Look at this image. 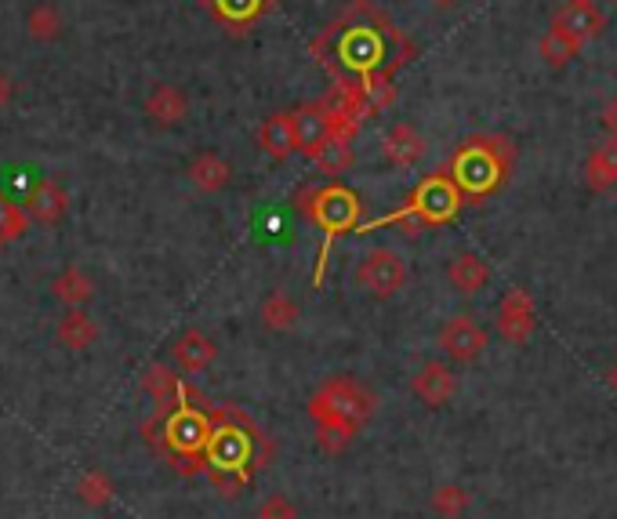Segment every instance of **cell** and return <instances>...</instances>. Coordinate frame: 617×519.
Here are the masks:
<instances>
[{
	"label": "cell",
	"instance_id": "8992f818",
	"mask_svg": "<svg viewBox=\"0 0 617 519\" xmlns=\"http://www.w3.org/2000/svg\"><path fill=\"white\" fill-rule=\"evenodd\" d=\"M356 284L359 290H367V295L378 301H389L393 295H400V287L407 284L404 255L393 247H370L356 265Z\"/></svg>",
	"mask_w": 617,
	"mask_h": 519
},
{
	"label": "cell",
	"instance_id": "44dd1931",
	"mask_svg": "<svg viewBox=\"0 0 617 519\" xmlns=\"http://www.w3.org/2000/svg\"><path fill=\"white\" fill-rule=\"evenodd\" d=\"M582 174L593 193H607V189L617 186V138H607V142L596 146L593 153L585 157Z\"/></svg>",
	"mask_w": 617,
	"mask_h": 519
},
{
	"label": "cell",
	"instance_id": "ffe728a7",
	"mask_svg": "<svg viewBox=\"0 0 617 519\" xmlns=\"http://www.w3.org/2000/svg\"><path fill=\"white\" fill-rule=\"evenodd\" d=\"M189 113V98L182 87L175 84H157L146 98V117L153 124H160V128H175V124H182Z\"/></svg>",
	"mask_w": 617,
	"mask_h": 519
},
{
	"label": "cell",
	"instance_id": "ba28073f",
	"mask_svg": "<svg viewBox=\"0 0 617 519\" xmlns=\"http://www.w3.org/2000/svg\"><path fill=\"white\" fill-rule=\"evenodd\" d=\"M487 341L491 338H487L480 320L469 313L451 316V320L440 327V335H436V346L443 349V357L451 363H475L487 352Z\"/></svg>",
	"mask_w": 617,
	"mask_h": 519
},
{
	"label": "cell",
	"instance_id": "e0dca14e",
	"mask_svg": "<svg viewBox=\"0 0 617 519\" xmlns=\"http://www.w3.org/2000/svg\"><path fill=\"white\" fill-rule=\"evenodd\" d=\"M259 146L269 160H287L291 153H299V128H294V113H273L265 117L259 131Z\"/></svg>",
	"mask_w": 617,
	"mask_h": 519
},
{
	"label": "cell",
	"instance_id": "ac0fdd59",
	"mask_svg": "<svg viewBox=\"0 0 617 519\" xmlns=\"http://www.w3.org/2000/svg\"><path fill=\"white\" fill-rule=\"evenodd\" d=\"M447 280L458 290V295H483V287L491 284V265H487L480 255H472V251H461L451 262H447Z\"/></svg>",
	"mask_w": 617,
	"mask_h": 519
},
{
	"label": "cell",
	"instance_id": "30bf717a",
	"mask_svg": "<svg viewBox=\"0 0 617 519\" xmlns=\"http://www.w3.org/2000/svg\"><path fill=\"white\" fill-rule=\"evenodd\" d=\"M211 436H215L211 417L203 411L186 407V403H178V411L167 417V425H164V439L171 443L178 454H186V458H200V454H208Z\"/></svg>",
	"mask_w": 617,
	"mask_h": 519
},
{
	"label": "cell",
	"instance_id": "5bb4252c",
	"mask_svg": "<svg viewBox=\"0 0 617 519\" xmlns=\"http://www.w3.org/2000/svg\"><path fill=\"white\" fill-rule=\"evenodd\" d=\"M294 128H299V153L305 160H316L320 149L334 138V120L327 103H305L294 109Z\"/></svg>",
	"mask_w": 617,
	"mask_h": 519
},
{
	"label": "cell",
	"instance_id": "9a60e30c",
	"mask_svg": "<svg viewBox=\"0 0 617 519\" xmlns=\"http://www.w3.org/2000/svg\"><path fill=\"white\" fill-rule=\"evenodd\" d=\"M381 153L385 160L393 163V168H418L421 160H426L429 153V142H426V135H421L415 124H393L389 131H385L381 138Z\"/></svg>",
	"mask_w": 617,
	"mask_h": 519
},
{
	"label": "cell",
	"instance_id": "83f0119b",
	"mask_svg": "<svg viewBox=\"0 0 617 519\" xmlns=\"http://www.w3.org/2000/svg\"><path fill=\"white\" fill-rule=\"evenodd\" d=\"M76 498H81L87 509H102V505L113 501V479L102 473V468H87V473L76 479Z\"/></svg>",
	"mask_w": 617,
	"mask_h": 519
},
{
	"label": "cell",
	"instance_id": "4316f807",
	"mask_svg": "<svg viewBox=\"0 0 617 519\" xmlns=\"http://www.w3.org/2000/svg\"><path fill=\"white\" fill-rule=\"evenodd\" d=\"M469 505H472V494L461 484H440L429 494V509L440 519H461L469 512Z\"/></svg>",
	"mask_w": 617,
	"mask_h": 519
},
{
	"label": "cell",
	"instance_id": "603a6c76",
	"mask_svg": "<svg viewBox=\"0 0 617 519\" xmlns=\"http://www.w3.org/2000/svg\"><path fill=\"white\" fill-rule=\"evenodd\" d=\"M203 8H211V15L218 22H226V27L243 30L265 15L269 0H203Z\"/></svg>",
	"mask_w": 617,
	"mask_h": 519
},
{
	"label": "cell",
	"instance_id": "d6986e66",
	"mask_svg": "<svg viewBox=\"0 0 617 519\" xmlns=\"http://www.w3.org/2000/svg\"><path fill=\"white\" fill-rule=\"evenodd\" d=\"M25 214L36 222H44V225H55L62 214H66L70 208V197H66V189H62L55 179H41L33 189H30V197H25Z\"/></svg>",
	"mask_w": 617,
	"mask_h": 519
},
{
	"label": "cell",
	"instance_id": "d4e9b609",
	"mask_svg": "<svg viewBox=\"0 0 617 519\" xmlns=\"http://www.w3.org/2000/svg\"><path fill=\"white\" fill-rule=\"evenodd\" d=\"M259 316H262L265 331L284 335V331H294V324H299V316H302V306L291 295H284V290H273V295L262 301Z\"/></svg>",
	"mask_w": 617,
	"mask_h": 519
},
{
	"label": "cell",
	"instance_id": "7c38bea8",
	"mask_svg": "<svg viewBox=\"0 0 617 519\" xmlns=\"http://www.w3.org/2000/svg\"><path fill=\"white\" fill-rule=\"evenodd\" d=\"M603 27H607V19H603V11L596 8V0H567V4L552 15V30L571 36L577 47L593 44L603 33Z\"/></svg>",
	"mask_w": 617,
	"mask_h": 519
},
{
	"label": "cell",
	"instance_id": "7a4b0ae2",
	"mask_svg": "<svg viewBox=\"0 0 617 519\" xmlns=\"http://www.w3.org/2000/svg\"><path fill=\"white\" fill-rule=\"evenodd\" d=\"M375 414V392L359 378L334 374L308 396V417L316 425V447L324 454H342L353 436Z\"/></svg>",
	"mask_w": 617,
	"mask_h": 519
},
{
	"label": "cell",
	"instance_id": "836d02e7",
	"mask_svg": "<svg viewBox=\"0 0 617 519\" xmlns=\"http://www.w3.org/2000/svg\"><path fill=\"white\" fill-rule=\"evenodd\" d=\"M259 519H299V505L287 494H269L259 505Z\"/></svg>",
	"mask_w": 617,
	"mask_h": 519
},
{
	"label": "cell",
	"instance_id": "7402d4cb",
	"mask_svg": "<svg viewBox=\"0 0 617 519\" xmlns=\"http://www.w3.org/2000/svg\"><path fill=\"white\" fill-rule=\"evenodd\" d=\"M51 295L59 301H66L70 309H84L87 301L95 298V280L84 269H76V265H66V269L51 280Z\"/></svg>",
	"mask_w": 617,
	"mask_h": 519
},
{
	"label": "cell",
	"instance_id": "1f68e13d",
	"mask_svg": "<svg viewBox=\"0 0 617 519\" xmlns=\"http://www.w3.org/2000/svg\"><path fill=\"white\" fill-rule=\"evenodd\" d=\"M143 385H146L149 396L160 403V407H171V400L182 396V385H178V378L167 371V367H160V363L149 367L146 378H143Z\"/></svg>",
	"mask_w": 617,
	"mask_h": 519
},
{
	"label": "cell",
	"instance_id": "cb8c5ba5",
	"mask_svg": "<svg viewBox=\"0 0 617 519\" xmlns=\"http://www.w3.org/2000/svg\"><path fill=\"white\" fill-rule=\"evenodd\" d=\"M229 179H233V168H229V160L218 153H200L189 163V182L197 186L200 193H218V189L229 186Z\"/></svg>",
	"mask_w": 617,
	"mask_h": 519
},
{
	"label": "cell",
	"instance_id": "52a82bcc",
	"mask_svg": "<svg viewBox=\"0 0 617 519\" xmlns=\"http://www.w3.org/2000/svg\"><path fill=\"white\" fill-rule=\"evenodd\" d=\"M208 465L211 476H233L240 484H248V462H251V436H243L233 422L215 425V436L208 443Z\"/></svg>",
	"mask_w": 617,
	"mask_h": 519
},
{
	"label": "cell",
	"instance_id": "9c48e42d",
	"mask_svg": "<svg viewBox=\"0 0 617 519\" xmlns=\"http://www.w3.org/2000/svg\"><path fill=\"white\" fill-rule=\"evenodd\" d=\"M327 109H331V120H334V138H353L364 128V120L370 117V103H367V92L359 81H338L334 84V92L324 98Z\"/></svg>",
	"mask_w": 617,
	"mask_h": 519
},
{
	"label": "cell",
	"instance_id": "4fadbf2b",
	"mask_svg": "<svg viewBox=\"0 0 617 519\" xmlns=\"http://www.w3.org/2000/svg\"><path fill=\"white\" fill-rule=\"evenodd\" d=\"M410 392L426 403V407L440 411L447 407L454 396H458V374L451 371V363L443 360H426L415 371V378H410Z\"/></svg>",
	"mask_w": 617,
	"mask_h": 519
},
{
	"label": "cell",
	"instance_id": "8d00e7d4",
	"mask_svg": "<svg viewBox=\"0 0 617 519\" xmlns=\"http://www.w3.org/2000/svg\"><path fill=\"white\" fill-rule=\"evenodd\" d=\"M607 385L617 392V363H610V367H607Z\"/></svg>",
	"mask_w": 617,
	"mask_h": 519
},
{
	"label": "cell",
	"instance_id": "e575fe53",
	"mask_svg": "<svg viewBox=\"0 0 617 519\" xmlns=\"http://www.w3.org/2000/svg\"><path fill=\"white\" fill-rule=\"evenodd\" d=\"M599 120H603V128H607V135L617 138V95L610 98L607 106H603V117Z\"/></svg>",
	"mask_w": 617,
	"mask_h": 519
},
{
	"label": "cell",
	"instance_id": "f1b7e54d",
	"mask_svg": "<svg viewBox=\"0 0 617 519\" xmlns=\"http://www.w3.org/2000/svg\"><path fill=\"white\" fill-rule=\"evenodd\" d=\"M537 52H542L548 70H567L571 62L577 59V52H582V47H577L571 36H563L560 30L548 27V33L542 36V44H537Z\"/></svg>",
	"mask_w": 617,
	"mask_h": 519
},
{
	"label": "cell",
	"instance_id": "484cf974",
	"mask_svg": "<svg viewBox=\"0 0 617 519\" xmlns=\"http://www.w3.org/2000/svg\"><path fill=\"white\" fill-rule=\"evenodd\" d=\"M95 338H98V327H95V320L92 316H87L84 309H70L66 316H62L59 320V341L66 349H92L95 346Z\"/></svg>",
	"mask_w": 617,
	"mask_h": 519
},
{
	"label": "cell",
	"instance_id": "5b68a950",
	"mask_svg": "<svg viewBox=\"0 0 617 519\" xmlns=\"http://www.w3.org/2000/svg\"><path fill=\"white\" fill-rule=\"evenodd\" d=\"M299 211L316 225L320 233H324V244H320V255H316V276H313V284L320 287L324 284L331 251H334V244H338V236L356 233L359 225H364L359 222L364 219V204H359V197L349 186L327 182V186H316V189L299 193Z\"/></svg>",
	"mask_w": 617,
	"mask_h": 519
},
{
	"label": "cell",
	"instance_id": "4dcf8cb0",
	"mask_svg": "<svg viewBox=\"0 0 617 519\" xmlns=\"http://www.w3.org/2000/svg\"><path fill=\"white\" fill-rule=\"evenodd\" d=\"M324 174H345L356 163V153H353V142L349 138H331V142L320 149V157L313 160Z\"/></svg>",
	"mask_w": 617,
	"mask_h": 519
},
{
	"label": "cell",
	"instance_id": "d590c367",
	"mask_svg": "<svg viewBox=\"0 0 617 519\" xmlns=\"http://www.w3.org/2000/svg\"><path fill=\"white\" fill-rule=\"evenodd\" d=\"M11 95H15V84H11L8 73H0V109L11 103Z\"/></svg>",
	"mask_w": 617,
	"mask_h": 519
},
{
	"label": "cell",
	"instance_id": "74e56055",
	"mask_svg": "<svg viewBox=\"0 0 617 519\" xmlns=\"http://www.w3.org/2000/svg\"><path fill=\"white\" fill-rule=\"evenodd\" d=\"M429 4H436V8H454L458 0H429Z\"/></svg>",
	"mask_w": 617,
	"mask_h": 519
},
{
	"label": "cell",
	"instance_id": "8fae6325",
	"mask_svg": "<svg viewBox=\"0 0 617 519\" xmlns=\"http://www.w3.org/2000/svg\"><path fill=\"white\" fill-rule=\"evenodd\" d=\"M537 331V306L531 298V290L509 287L498 301V335L509 341V346H526Z\"/></svg>",
	"mask_w": 617,
	"mask_h": 519
},
{
	"label": "cell",
	"instance_id": "3957f363",
	"mask_svg": "<svg viewBox=\"0 0 617 519\" xmlns=\"http://www.w3.org/2000/svg\"><path fill=\"white\" fill-rule=\"evenodd\" d=\"M512 168H516V142L509 135H469L447 160V174L469 204H483L487 197L501 193L512 179Z\"/></svg>",
	"mask_w": 617,
	"mask_h": 519
},
{
	"label": "cell",
	"instance_id": "6da1fadb",
	"mask_svg": "<svg viewBox=\"0 0 617 519\" xmlns=\"http://www.w3.org/2000/svg\"><path fill=\"white\" fill-rule=\"evenodd\" d=\"M313 59L327 66L334 77L345 73L349 81H375L378 73H396L415 59V41L393 27V19L370 0H353L338 19L313 36Z\"/></svg>",
	"mask_w": 617,
	"mask_h": 519
},
{
	"label": "cell",
	"instance_id": "277c9868",
	"mask_svg": "<svg viewBox=\"0 0 617 519\" xmlns=\"http://www.w3.org/2000/svg\"><path fill=\"white\" fill-rule=\"evenodd\" d=\"M461 208H466V197H461V189L443 168V171L426 174V179L415 186V193H410L396 211L381 214L375 222H364L356 233H375V230H385V225H400V230H407V236H418L421 230H429V225L454 222Z\"/></svg>",
	"mask_w": 617,
	"mask_h": 519
},
{
	"label": "cell",
	"instance_id": "d6a6232c",
	"mask_svg": "<svg viewBox=\"0 0 617 519\" xmlns=\"http://www.w3.org/2000/svg\"><path fill=\"white\" fill-rule=\"evenodd\" d=\"M25 230H30V214H25V208H19L15 200H8L0 193V247H8L11 240H19Z\"/></svg>",
	"mask_w": 617,
	"mask_h": 519
},
{
	"label": "cell",
	"instance_id": "f546056e",
	"mask_svg": "<svg viewBox=\"0 0 617 519\" xmlns=\"http://www.w3.org/2000/svg\"><path fill=\"white\" fill-rule=\"evenodd\" d=\"M25 30H30L33 41H55L59 30H62L59 8L48 4V0H41V4H33L30 15H25Z\"/></svg>",
	"mask_w": 617,
	"mask_h": 519
},
{
	"label": "cell",
	"instance_id": "2e32d148",
	"mask_svg": "<svg viewBox=\"0 0 617 519\" xmlns=\"http://www.w3.org/2000/svg\"><path fill=\"white\" fill-rule=\"evenodd\" d=\"M215 357H218V346L203 331H197V327H189V331H182L171 341V360L182 367L186 374L208 371V367L215 363Z\"/></svg>",
	"mask_w": 617,
	"mask_h": 519
}]
</instances>
